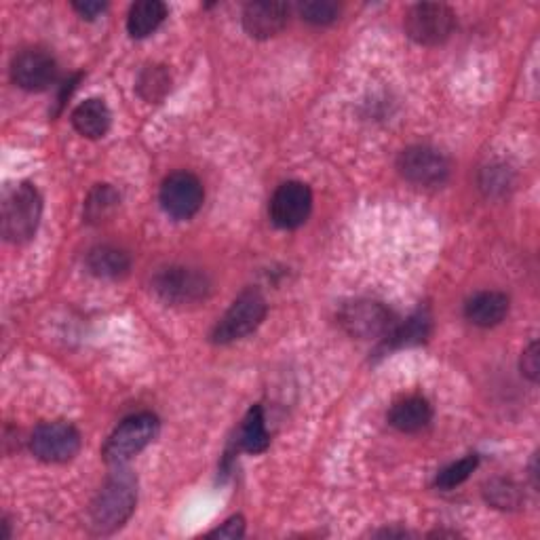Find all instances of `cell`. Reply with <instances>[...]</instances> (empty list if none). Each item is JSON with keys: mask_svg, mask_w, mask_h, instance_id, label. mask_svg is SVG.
<instances>
[{"mask_svg": "<svg viewBox=\"0 0 540 540\" xmlns=\"http://www.w3.org/2000/svg\"><path fill=\"white\" fill-rule=\"evenodd\" d=\"M138 503V484L129 471L119 467L117 473H112L104 488L93 498L89 509V526L95 534H112L119 530Z\"/></svg>", "mask_w": 540, "mask_h": 540, "instance_id": "6da1fadb", "label": "cell"}, {"mask_svg": "<svg viewBox=\"0 0 540 540\" xmlns=\"http://www.w3.org/2000/svg\"><path fill=\"white\" fill-rule=\"evenodd\" d=\"M43 214V199L32 184L7 190L3 199V235L11 243H26L34 237Z\"/></svg>", "mask_w": 540, "mask_h": 540, "instance_id": "7a4b0ae2", "label": "cell"}, {"mask_svg": "<svg viewBox=\"0 0 540 540\" xmlns=\"http://www.w3.org/2000/svg\"><path fill=\"white\" fill-rule=\"evenodd\" d=\"M159 433V418L154 414H135L123 420L117 431H114L106 446H104V460L112 467H123L127 460L135 454H140L146 446L154 441Z\"/></svg>", "mask_w": 540, "mask_h": 540, "instance_id": "3957f363", "label": "cell"}, {"mask_svg": "<svg viewBox=\"0 0 540 540\" xmlns=\"http://www.w3.org/2000/svg\"><path fill=\"white\" fill-rule=\"evenodd\" d=\"M456 26V15L448 5L420 3L405 13V32L418 45L435 47L446 43Z\"/></svg>", "mask_w": 540, "mask_h": 540, "instance_id": "277c9868", "label": "cell"}, {"mask_svg": "<svg viewBox=\"0 0 540 540\" xmlns=\"http://www.w3.org/2000/svg\"><path fill=\"white\" fill-rule=\"evenodd\" d=\"M266 317V300L256 289H247L233 306L228 308L226 315L220 319L214 330V342L230 344L256 332L260 323Z\"/></svg>", "mask_w": 540, "mask_h": 540, "instance_id": "5b68a950", "label": "cell"}, {"mask_svg": "<svg viewBox=\"0 0 540 540\" xmlns=\"http://www.w3.org/2000/svg\"><path fill=\"white\" fill-rule=\"evenodd\" d=\"M152 285L154 292H157L165 302L176 306L197 304L209 296L211 289V283L203 273L184 266L163 268L161 273L154 277Z\"/></svg>", "mask_w": 540, "mask_h": 540, "instance_id": "8992f818", "label": "cell"}, {"mask_svg": "<svg viewBox=\"0 0 540 540\" xmlns=\"http://www.w3.org/2000/svg\"><path fill=\"white\" fill-rule=\"evenodd\" d=\"M30 448L38 460L60 465L79 454L81 435L68 422H45L32 433Z\"/></svg>", "mask_w": 540, "mask_h": 540, "instance_id": "52a82bcc", "label": "cell"}, {"mask_svg": "<svg viewBox=\"0 0 540 540\" xmlns=\"http://www.w3.org/2000/svg\"><path fill=\"white\" fill-rule=\"evenodd\" d=\"M340 323L346 332L361 340L389 336L395 330L393 313L374 300H357L346 304L340 313Z\"/></svg>", "mask_w": 540, "mask_h": 540, "instance_id": "ba28073f", "label": "cell"}, {"mask_svg": "<svg viewBox=\"0 0 540 540\" xmlns=\"http://www.w3.org/2000/svg\"><path fill=\"white\" fill-rule=\"evenodd\" d=\"M401 176L416 186H441L448 180L450 163L443 154L429 146H412L399 154Z\"/></svg>", "mask_w": 540, "mask_h": 540, "instance_id": "9c48e42d", "label": "cell"}, {"mask_svg": "<svg viewBox=\"0 0 540 540\" xmlns=\"http://www.w3.org/2000/svg\"><path fill=\"white\" fill-rule=\"evenodd\" d=\"M205 199L199 178L188 171L171 173L161 186V205L171 218L188 220L197 214Z\"/></svg>", "mask_w": 540, "mask_h": 540, "instance_id": "30bf717a", "label": "cell"}, {"mask_svg": "<svg viewBox=\"0 0 540 540\" xmlns=\"http://www.w3.org/2000/svg\"><path fill=\"white\" fill-rule=\"evenodd\" d=\"M313 209V192L302 182L281 184L270 199V218L285 230L302 226Z\"/></svg>", "mask_w": 540, "mask_h": 540, "instance_id": "8fae6325", "label": "cell"}, {"mask_svg": "<svg viewBox=\"0 0 540 540\" xmlns=\"http://www.w3.org/2000/svg\"><path fill=\"white\" fill-rule=\"evenodd\" d=\"M57 64L43 49H26L11 64V79L24 91H45L55 83Z\"/></svg>", "mask_w": 540, "mask_h": 540, "instance_id": "7c38bea8", "label": "cell"}, {"mask_svg": "<svg viewBox=\"0 0 540 540\" xmlns=\"http://www.w3.org/2000/svg\"><path fill=\"white\" fill-rule=\"evenodd\" d=\"M289 17V7L277 0H258L249 3L243 11V26L249 36L254 38H270L279 34Z\"/></svg>", "mask_w": 540, "mask_h": 540, "instance_id": "4fadbf2b", "label": "cell"}, {"mask_svg": "<svg viewBox=\"0 0 540 540\" xmlns=\"http://www.w3.org/2000/svg\"><path fill=\"white\" fill-rule=\"evenodd\" d=\"M431 418V403L422 397H405L397 401L389 412V422L401 433H418L424 427H429Z\"/></svg>", "mask_w": 540, "mask_h": 540, "instance_id": "5bb4252c", "label": "cell"}, {"mask_svg": "<svg viewBox=\"0 0 540 540\" xmlns=\"http://www.w3.org/2000/svg\"><path fill=\"white\" fill-rule=\"evenodd\" d=\"M507 313L509 298L500 292H481L465 306L467 319L477 327H494L507 317Z\"/></svg>", "mask_w": 540, "mask_h": 540, "instance_id": "9a60e30c", "label": "cell"}, {"mask_svg": "<svg viewBox=\"0 0 540 540\" xmlns=\"http://www.w3.org/2000/svg\"><path fill=\"white\" fill-rule=\"evenodd\" d=\"M112 123L110 110L102 100H87L72 112V125L89 140L104 138Z\"/></svg>", "mask_w": 540, "mask_h": 540, "instance_id": "2e32d148", "label": "cell"}, {"mask_svg": "<svg viewBox=\"0 0 540 540\" xmlns=\"http://www.w3.org/2000/svg\"><path fill=\"white\" fill-rule=\"evenodd\" d=\"M87 266L95 277L119 279V277L127 275L131 260L123 252V249L112 247V245H102V247L91 249L89 256H87Z\"/></svg>", "mask_w": 540, "mask_h": 540, "instance_id": "e0dca14e", "label": "cell"}, {"mask_svg": "<svg viewBox=\"0 0 540 540\" xmlns=\"http://www.w3.org/2000/svg\"><path fill=\"white\" fill-rule=\"evenodd\" d=\"M167 17V7L161 0H142L129 9L127 30L133 38H146L157 30Z\"/></svg>", "mask_w": 540, "mask_h": 540, "instance_id": "ac0fdd59", "label": "cell"}, {"mask_svg": "<svg viewBox=\"0 0 540 540\" xmlns=\"http://www.w3.org/2000/svg\"><path fill=\"white\" fill-rule=\"evenodd\" d=\"M270 437L266 431V422H264V412L260 405H254L252 410L247 412L241 431H239V446L249 452V454H260L268 448Z\"/></svg>", "mask_w": 540, "mask_h": 540, "instance_id": "d6986e66", "label": "cell"}, {"mask_svg": "<svg viewBox=\"0 0 540 540\" xmlns=\"http://www.w3.org/2000/svg\"><path fill=\"white\" fill-rule=\"evenodd\" d=\"M119 207V192L108 184H98L87 197L85 203V218L87 222H104L114 214V209Z\"/></svg>", "mask_w": 540, "mask_h": 540, "instance_id": "ffe728a7", "label": "cell"}, {"mask_svg": "<svg viewBox=\"0 0 540 540\" xmlns=\"http://www.w3.org/2000/svg\"><path fill=\"white\" fill-rule=\"evenodd\" d=\"M431 332V317L427 313L412 315L403 325H395V330L389 334L393 346H414L427 340Z\"/></svg>", "mask_w": 540, "mask_h": 540, "instance_id": "44dd1931", "label": "cell"}, {"mask_svg": "<svg viewBox=\"0 0 540 540\" xmlns=\"http://www.w3.org/2000/svg\"><path fill=\"white\" fill-rule=\"evenodd\" d=\"M171 87V76L165 66H148L138 79V91L146 102H161Z\"/></svg>", "mask_w": 540, "mask_h": 540, "instance_id": "7402d4cb", "label": "cell"}, {"mask_svg": "<svg viewBox=\"0 0 540 540\" xmlns=\"http://www.w3.org/2000/svg\"><path fill=\"white\" fill-rule=\"evenodd\" d=\"M479 465V458L477 456H467L462 458L458 462H454V465H450L448 469H443L437 477V488L441 490H454L458 488L460 484H465V481L471 477V473L477 469Z\"/></svg>", "mask_w": 540, "mask_h": 540, "instance_id": "603a6c76", "label": "cell"}, {"mask_svg": "<svg viewBox=\"0 0 540 540\" xmlns=\"http://www.w3.org/2000/svg\"><path fill=\"white\" fill-rule=\"evenodd\" d=\"M486 498L498 509H515L522 503V492L507 479H496L486 486Z\"/></svg>", "mask_w": 540, "mask_h": 540, "instance_id": "cb8c5ba5", "label": "cell"}, {"mask_svg": "<svg viewBox=\"0 0 540 540\" xmlns=\"http://www.w3.org/2000/svg\"><path fill=\"white\" fill-rule=\"evenodd\" d=\"M300 15L308 24L327 26L340 15V5L334 0H308V3L300 5Z\"/></svg>", "mask_w": 540, "mask_h": 540, "instance_id": "d4e9b609", "label": "cell"}, {"mask_svg": "<svg viewBox=\"0 0 540 540\" xmlns=\"http://www.w3.org/2000/svg\"><path fill=\"white\" fill-rule=\"evenodd\" d=\"M507 186H509V171L505 167H488L484 171L481 188L488 190V195H492V192H505Z\"/></svg>", "mask_w": 540, "mask_h": 540, "instance_id": "484cf974", "label": "cell"}, {"mask_svg": "<svg viewBox=\"0 0 540 540\" xmlns=\"http://www.w3.org/2000/svg\"><path fill=\"white\" fill-rule=\"evenodd\" d=\"M522 374L526 378H530L532 382L538 380V374H540V357H538V344L532 342L528 349L524 351V357H522Z\"/></svg>", "mask_w": 540, "mask_h": 540, "instance_id": "4316f807", "label": "cell"}, {"mask_svg": "<svg viewBox=\"0 0 540 540\" xmlns=\"http://www.w3.org/2000/svg\"><path fill=\"white\" fill-rule=\"evenodd\" d=\"M243 530H245V524H243V519L241 517H233V519H228V522L218 528L216 532H211V536H220V538H239L243 536Z\"/></svg>", "mask_w": 540, "mask_h": 540, "instance_id": "83f0119b", "label": "cell"}, {"mask_svg": "<svg viewBox=\"0 0 540 540\" xmlns=\"http://www.w3.org/2000/svg\"><path fill=\"white\" fill-rule=\"evenodd\" d=\"M74 11L83 19H95L106 11V3H95V0H85V3H74Z\"/></svg>", "mask_w": 540, "mask_h": 540, "instance_id": "f1b7e54d", "label": "cell"}]
</instances>
